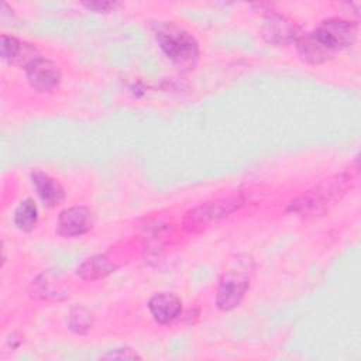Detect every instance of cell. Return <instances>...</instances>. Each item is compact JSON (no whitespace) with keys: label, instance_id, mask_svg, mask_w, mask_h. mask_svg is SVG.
Returning a JSON list of instances; mask_svg holds the SVG:
<instances>
[{"label":"cell","instance_id":"obj_11","mask_svg":"<svg viewBox=\"0 0 361 361\" xmlns=\"http://www.w3.org/2000/svg\"><path fill=\"white\" fill-rule=\"evenodd\" d=\"M31 182L37 190V195L45 206L54 207L63 200L65 190L62 185L51 175L37 169L31 172Z\"/></svg>","mask_w":361,"mask_h":361},{"label":"cell","instance_id":"obj_12","mask_svg":"<svg viewBox=\"0 0 361 361\" xmlns=\"http://www.w3.org/2000/svg\"><path fill=\"white\" fill-rule=\"evenodd\" d=\"M114 271L113 262L106 255H93L82 262L78 268V275L86 281H96L107 276Z\"/></svg>","mask_w":361,"mask_h":361},{"label":"cell","instance_id":"obj_14","mask_svg":"<svg viewBox=\"0 0 361 361\" xmlns=\"http://www.w3.org/2000/svg\"><path fill=\"white\" fill-rule=\"evenodd\" d=\"M68 326L78 334H85L92 327V314L85 307H73L68 316Z\"/></svg>","mask_w":361,"mask_h":361},{"label":"cell","instance_id":"obj_10","mask_svg":"<svg viewBox=\"0 0 361 361\" xmlns=\"http://www.w3.org/2000/svg\"><path fill=\"white\" fill-rule=\"evenodd\" d=\"M0 49H1V58L13 65L24 63V66H27L31 61L39 56L35 47L6 34L1 35Z\"/></svg>","mask_w":361,"mask_h":361},{"label":"cell","instance_id":"obj_6","mask_svg":"<svg viewBox=\"0 0 361 361\" xmlns=\"http://www.w3.org/2000/svg\"><path fill=\"white\" fill-rule=\"evenodd\" d=\"M93 227V213L86 206H72L61 212L58 230L62 235L76 237L87 233Z\"/></svg>","mask_w":361,"mask_h":361},{"label":"cell","instance_id":"obj_8","mask_svg":"<svg viewBox=\"0 0 361 361\" xmlns=\"http://www.w3.org/2000/svg\"><path fill=\"white\" fill-rule=\"evenodd\" d=\"M148 309L155 322L161 324L171 323L175 320L182 312L180 299L171 292H159L155 293L148 300Z\"/></svg>","mask_w":361,"mask_h":361},{"label":"cell","instance_id":"obj_3","mask_svg":"<svg viewBox=\"0 0 361 361\" xmlns=\"http://www.w3.org/2000/svg\"><path fill=\"white\" fill-rule=\"evenodd\" d=\"M348 178L334 176L322 185L316 186L314 189L305 193L300 199L292 203V210L296 213H309L314 214L323 212L329 203L338 197V193L345 189V182Z\"/></svg>","mask_w":361,"mask_h":361},{"label":"cell","instance_id":"obj_13","mask_svg":"<svg viewBox=\"0 0 361 361\" xmlns=\"http://www.w3.org/2000/svg\"><path fill=\"white\" fill-rule=\"evenodd\" d=\"M38 221V209L32 199L27 197L18 203L14 212V224L21 231H31Z\"/></svg>","mask_w":361,"mask_h":361},{"label":"cell","instance_id":"obj_1","mask_svg":"<svg viewBox=\"0 0 361 361\" xmlns=\"http://www.w3.org/2000/svg\"><path fill=\"white\" fill-rule=\"evenodd\" d=\"M357 24L343 18L323 20L313 31L295 39L298 54L307 63H323L337 52L350 48L357 39Z\"/></svg>","mask_w":361,"mask_h":361},{"label":"cell","instance_id":"obj_16","mask_svg":"<svg viewBox=\"0 0 361 361\" xmlns=\"http://www.w3.org/2000/svg\"><path fill=\"white\" fill-rule=\"evenodd\" d=\"M85 7H87L89 10H94V11H109L110 8L116 7V3H109V1H92V3H85Z\"/></svg>","mask_w":361,"mask_h":361},{"label":"cell","instance_id":"obj_15","mask_svg":"<svg viewBox=\"0 0 361 361\" xmlns=\"http://www.w3.org/2000/svg\"><path fill=\"white\" fill-rule=\"evenodd\" d=\"M103 358H118V360H135V358H141L134 350L131 348H117V350H113L107 354L103 355Z\"/></svg>","mask_w":361,"mask_h":361},{"label":"cell","instance_id":"obj_9","mask_svg":"<svg viewBox=\"0 0 361 361\" xmlns=\"http://www.w3.org/2000/svg\"><path fill=\"white\" fill-rule=\"evenodd\" d=\"M235 207H237V204L233 200L207 202V203H203L199 207L193 209L188 214V220H189L190 227L207 224V223H212V221H216L219 219L228 216L231 212L235 210Z\"/></svg>","mask_w":361,"mask_h":361},{"label":"cell","instance_id":"obj_2","mask_svg":"<svg viewBox=\"0 0 361 361\" xmlns=\"http://www.w3.org/2000/svg\"><path fill=\"white\" fill-rule=\"evenodd\" d=\"M154 34L159 48L173 63L180 68H192L196 63L199 47L188 31L172 23H158Z\"/></svg>","mask_w":361,"mask_h":361},{"label":"cell","instance_id":"obj_7","mask_svg":"<svg viewBox=\"0 0 361 361\" xmlns=\"http://www.w3.org/2000/svg\"><path fill=\"white\" fill-rule=\"evenodd\" d=\"M296 25L281 14L271 13L262 25V37L272 44H288L298 38Z\"/></svg>","mask_w":361,"mask_h":361},{"label":"cell","instance_id":"obj_5","mask_svg":"<svg viewBox=\"0 0 361 361\" xmlns=\"http://www.w3.org/2000/svg\"><path fill=\"white\" fill-rule=\"evenodd\" d=\"M25 76L30 86L37 92H51L62 78L58 65L41 55L25 66Z\"/></svg>","mask_w":361,"mask_h":361},{"label":"cell","instance_id":"obj_4","mask_svg":"<svg viewBox=\"0 0 361 361\" xmlns=\"http://www.w3.org/2000/svg\"><path fill=\"white\" fill-rule=\"evenodd\" d=\"M248 276L241 271H226L217 286L216 303L221 310H231L240 305L248 289Z\"/></svg>","mask_w":361,"mask_h":361}]
</instances>
